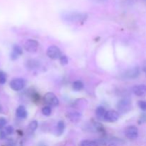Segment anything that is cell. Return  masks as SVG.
I'll list each match as a JSON object with an SVG mask.
<instances>
[{
	"mask_svg": "<svg viewBox=\"0 0 146 146\" xmlns=\"http://www.w3.org/2000/svg\"><path fill=\"white\" fill-rule=\"evenodd\" d=\"M61 18L68 23H78L85 21L87 18L86 14L78 11H66L63 13Z\"/></svg>",
	"mask_w": 146,
	"mask_h": 146,
	"instance_id": "obj_1",
	"label": "cell"
},
{
	"mask_svg": "<svg viewBox=\"0 0 146 146\" xmlns=\"http://www.w3.org/2000/svg\"><path fill=\"white\" fill-rule=\"evenodd\" d=\"M117 108L120 113H126L131 109V101L128 98H122L117 104Z\"/></svg>",
	"mask_w": 146,
	"mask_h": 146,
	"instance_id": "obj_2",
	"label": "cell"
},
{
	"mask_svg": "<svg viewBox=\"0 0 146 146\" xmlns=\"http://www.w3.org/2000/svg\"><path fill=\"white\" fill-rule=\"evenodd\" d=\"M44 102L48 105V106L55 107L59 104V100L54 93L48 92L45 94L44 97Z\"/></svg>",
	"mask_w": 146,
	"mask_h": 146,
	"instance_id": "obj_3",
	"label": "cell"
},
{
	"mask_svg": "<svg viewBox=\"0 0 146 146\" xmlns=\"http://www.w3.org/2000/svg\"><path fill=\"white\" fill-rule=\"evenodd\" d=\"M25 81L23 78H14L12 81H11L9 85L12 90L15 91H19L24 88V87L25 86Z\"/></svg>",
	"mask_w": 146,
	"mask_h": 146,
	"instance_id": "obj_4",
	"label": "cell"
},
{
	"mask_svg": "<svg viewBox=\"0 0 146 146\" xmlns=\"http://www.w3.org/2000/svg\"><path fill=\"white\" fill-rule=\"evenodd\" d=\"M140 68L135 66L127 70L123 74V77L126 79H135L138 78L140 75Z\"/></svg>",
	"mask_w": 146,
	"mask_h": 146,
	"instance_id": "obj_5",
	"label": "cell"
},
{
	"mask_svg": "<svg viewBox=\"0 0 146 146\" xmlns=\"http://www.w3.org/2000/svg\"><path fill=\"white\" fill-rule=\"evenodd\" d=\"M46 54L51 59H57L61 57V51L56 46H51L47 49Z\"/></svg>",
	"mask_w": 146,
	"mask_h": 146,
	"instance_id": "obj_6",
	"label": "cell"
},
{
	"mask_svg": "<svg viewBox=\"0 0 146 146\" xmlns=\"http://www.w3.org/2000/svg\"><path fill=\"white\" fill-rule=\"evenodd\" d=\"M38 43L36 40L29 39L24 44V48L27 51L30 53H34L38 50Z\"/></svg>",
	"mask_w": 146,
	"mask_h": 146,
	"instance_id": "obj_7",
	"label": "cell"
},
{
	"mask_svg": "<svg viewBox=\"0 0 146 146\" xmlns=\"http://www.w3.org/2000/svg\"><path fill=\"white\" fill-rule=\"evenodd\" d=\"M125 135L128 139H136L138 136V129L136 126H128L125 131Z\"/></svg>",
	"mask_w": 146,
	"mask_h": 146,
	"instance_id": "obj_8",
	"label": "cell"
},
{
	"mask_svg": "<svg viewBox=\"0 0 146 146\" xmlns=\"http://www.w3.org/2000/svg\"><path fill=\"white\" fill-rule=\"evenodd\" d=\"M119 118V113L115 111H108L106 112L104 119L107 122L113 123Z\"/></svg>",
	"mask_w": 146,
	"mask_h": 146,
	"instance_id": "obj_9",
	"label": "cell"
},
{
	"mask_svg": "<svg viewBox=\"0 0 146 146\" xmlns=\"http://www.w3.org/2000/svg\"><path fill=\"white\" fill-rule=\"evenodd\" d=\"M132 91L135 95L137 96L143 97L146 96V85L145 84H141V85H136L133 87Z\"/></svg>",
	"mask_w": 146,
	"mask_h": 146,
	"instance_id": "obj_10",
	"label": "cell"
},
{
	"mask_svg": "<svg viewBox=\"0 0 146 146\" xmlns=\"http://www.w3.org/2000/svg\"><path fill=\"white\" fill-rule=\"evenodd\" d=\"M22 48L19 45H14L13 47L12 52L11 54V60H16L22 54Z\"/></svg>",
	"mask_w": 146,
	"mask_h": 146,
	"instance_id": "obj_11",
	"label": "cell"
},
{
	"mask_svg": "<svg viewBox=\"0 0 146 146\" xmlns=\"http://www.w3.org/2000/svg\"><path fill=\"white\" fill-rule=\"evenodd\" d=\"M27 111L25 107L23 106H19L18 108H17L16 111V115L20 119H25L27 117Z\"/></svg>",
	"mask_w": 146,
	"mask_h": 146,
	"instance_id": "obj_12",
	"label": "cell"
},
{
	"mask_svg": "<svg viewBox=\"0 0 146 146\" xmlns=\"http://www.w3.org/2000/svg\"><path fill=\"white\" fill-rule=\"evenodd\" d=\"M67 117L68 118V119L71 121V122H78L80 119H81V115L80 113L78 112H69L67 114Z\"/></svg>",
	"mask_w": 146,
	"mask_h": 146,
	"instance_id": "obj_13",
	"label": "cell"
},
{
	"mask_svg": "<svg viewBox=\"0 0 146 146\" xmlns=\"http://www.w3.org/2000/svg\"><path fill=\"white\" fill-rule=\"evenodd\" d=\"M26 66L29 69H34V68H36L39 66V63L36 60H29L27 61Z\"/></svg>",
	"mask_w": 146,
	"mask_h": 146,
	"instance_id": "obj_14",
	"label": "cell"
},
{
	"mask_svg": "<svg viewBox=\"0 0 146 146\" xmlns=\"http://www.w3.org/2000/svg\"><path fill=\"white\" fill-rule=\"evenodd\" d=\"M65 130V123L63 121H58L56 125V134L58 135H62Z\"/></svg>",
	"mask_w": 146,
	"mask_h": 146,
	"instance_id": "obj_15",
	"label": "cell"
},
{
	"mask_svg": "<svg viewBox=\"0 0 146 146\" xmlns=\"http://www.w3.org/2000/svg\"><path fill=\"white\" fill-rule=\"evenodd\" d=\"M106 112V111L105 108L103 106H98L96 110V114L97 117L99 118H104Z\"/></svg>",
	"mask_w": 146,
	"mask_h": 146,
	"instance_id": "obj_16",
	"label": "cell"
},
{
	"mask_svg": "<svg viewBox=\"0 0 146 146\" xmlns=\"http://www.w3.org/2000/svg\"><path fill=\"white\" fill-rule=\"evenodd\" d=\"M84 88V84L81 81H76L73 83V89L75 91H79Z\"/></svg>",
	"mask_w": 146,
	"mask_h": 146,
	"instance_id": "obj_17",
	"label": "cell"
},
{
	"mask_svg": "<svg viewBox=\"0 0 146 146\" xmlns=\"http://www.w3.org/2000/svg\"><path fill=\"white\" fill-rule=\"evenodd\" d=\"M81 146H98V144L96 141H89V140H85L83 141L81 143Z\"/></svg>",
	"mask_w": 146,
	"mask_h": 146,
	"instance_id": "obj_18",
	"label": "cell"
},
{
	"mask_svg": "<svg viewBox=\"0 0 146 146\" xmlns=\"http://www.w3.org/2000/svg\"><path fill=\"white\" fill-rule=\"evenodd\" d=\"M37 127H38V123L36 121H32L29 125V130L31 132H34L36 130Z\"/></svg>",
	"mask_w": 146,
	"mask_h": 146,
	"instance_id": "obj_19",
	"label": "cell"
},
{
	"mask_svg": "<svg viewBox=\"0 0 146 146\" xmlns=\"http://www.w3.org/2000/svg\"><path fill=\"white\" fill-rule=\"evenodd\" d=\"M43 115L45 116H49L51 114V108L50 106H44L41 110Z\"/></svg>",
	"mask_w": 146,
	"mask_h": 146,
	"instance_id": "obj_20",
	"label": "cell"
},
{
	"mask_svg": "<svg viewBox=\"0 0 146 146\" xmlns=\"http://www.w3.org/2000/svg\"><path fill=\"white\" fill-rule=\"evenodd\" d=\"M7 81V75L3 71H0V84L3 85Z\"/></svg>",
	"mask_w": 146,
	"mask_h": 146,
	"instance_id": "obj_21",
	"label": "cell"
},
{
	"mask_svg": "<svg viewBox=\"0 0 146 146\" xmlns=\"http://www.w3.org/2000/svg\"><path fill=\"white\" fill-rule=\"evenodd\" d=\"M3 131H4V133H6V135H11V134L14 133V128H13L12 126H7L5 128H4Z\"/></svg>",
	"mask_w": 146,
	"mask_h": 146,
	"instance_id": "obj_22",
	"label": "cell"
},
{
	"mask_svg": "<svg viewBox=\"0 0 146 146\" xmlns=\"http://www.w3.org/2000/svg\"><path fill=\"white\" fill-rule=\"evenodd\" d=\"M60 61H61V64L62 65H66L68 63V58H67V56H66L64 55L61 56V57H60Z\"/></svg>",
	"mask_w": 146,
	"mask_h": 146,
	"instance_id": "obj_23",
	"label": "cell"
},
{
	"mask_svg": "<svg viewBox=\"0 0 146 146\" xmlns=\"http://www.w3.org/2000/svg\"><path fill=\"white\" fill-rule=\"evenodd\" d=\"M138 106L141 108L142 111H146V101H140L138 102Z\"/></svg>",
	"mask_w": 146,
	"mask_h": 146,
	"instance_id": "obj_24",
	"label": "cell"
},
{
	"mask_svg": "<svg viewBox=\"0 0 146 146\" xmlns=\"http://www.w3.org/2000/svg\"><path fill=\"white\" fill-rule=\"evenodd\" d=\"M7 123V121L4 118H0V130L2 129Z\"/></svg>",
	"mask_w": 146,
	"mask_h": 146,
	"instance_id": "obj_25",
	"label": "cell"
},
{
	"mask_svg": "<svg viewBox=\"0 0 146 146\" xmlns=\"http://www.w3.org/2000/svg\"><path fill=\"white\" fill-rule=\"evenodd\" d=\"M7 135H6V133H4V131H0V139L3 140V139H5L7 138Z\"/></svg>",
	"mask_w": 146,
	"mask_h": 146,
	"instance_id": "obj_26",
	"label": "cell"
},
{
	"mask_svg": "<svg viewBox=\"0 0 146 146\" xmlns=\"http://www.w3.org/2000/svg\"><path fill=\"white\" fill-rule=\"evenodd\" d=\"M91 1H94V2L95 3H102V2H104V1H106V0H91Z\"/></svg>",
	"mask_w": 146,
	"mask_h": 146,
	"instance_id": "obj_27",
	"label": "cell"
},
{
	"mask_svg": "<svg viewBox=\"0 0 146 146\" xmlns=\"http://www.w3.org/2000/svg\"><path fill=\"white\" fill-rule=\"evenodd\" d=\"M143 71L145 73V74H146V61L145 63H144L143 67Z\"/></svg>",
	"mask_w": 146,
	"mask_h": 146,
	"instance_id": "obj_28",
	"label": "cell"
},
{
	"mask_svg": "<svg viewBox=\"0 0 146 146\" xmlns=\"http://www.w3.org/2000/svg\"><path fill=\"white\" fill-rule=\"evenodd\" d=\"M1 111H2V108H1V107L0 106V113L1 112Z\"/></svg>",
	"mask_w": 146,
	"mask_h": 146,
	"instance_id": "obj_29",
	"label": "cell"
}]
</instances>
